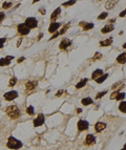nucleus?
Segmentation results:
<instances>
[{"mask_svg": "<svg viewBox=\"0 0 126 150\" xmlns=\"http://www.w3.org/2000/svg\"><path fill=\"white\" fill-rule=\"evenodd\" d=\"M18 97V93L17 91H9V93H6L4 94V99L6 100V101H13V100H15L16 98Z\"/></svg>", "mask_w": 126, "mask_h": 150, "instance_id": "obj_6", "label": "nucleus"}, {"mask_svg": "<svg viewBox=\"0 0 126 150\" xmlns=\"http://www.w3.org/2000/svg\"><path fill=\"white\" fill-rule=\"evenodd\" d=\"M115 30V27H114V25H110V24H107V25H105L103 28L101 30V31L103 34H107V33H109V31H112Z\"/></svg>", "mask_w": 126, "mask_h": 150, "instance_id": "obj_15", "label": "nucleus"}, {"mask_svg": "<svg viewBox=\"0 0 126 150\" xmlns=\"http://www.w3.org/2000/svg\"><path fill=\"white\" fill-rule=\"evenodd\" d=\"M61 25L60 23L58 22H52L51 25H49V28H48V31L49 33H54V31H56L58 28H59V26Z\"/></svg>", "mask_w": 126, "mask_h": 150, "instance_id": "obj_13", "label": "nucleus"}, {"mask_svg": "<svg viewBox=\"0 0 126 150\" xmlns=\"http://www.w3.org/2000/svg\"><path fill=\"white\" fill-rule=\"evenodd\" d=\"M70 45H72V41H70L69 39L65 38V39H63V40L60 42L59 48H60V49H66L67 47H69Z\"/></svg>", "mask_w": 126, "mask_h": 150, "instance_id": "obj_5", "label": "nucleus"}, {"mask_svg": "<svg viewBox=\"0 0 126 150\" xmlns=\"http://www.w3.org/2000/svg\"><path fill=\"white\" fill-rule=\"evenodd\" d=\"M42 36H43V34H40V36H39V37H38V40H40V39L42 38Z\"/></svg>", "mask_w": 126, "mask_h": 150, "instance_id": "obj_45", "label": "nucleus"}, {"mask_svg": "<svg viewBox=\"0 0 126 150\" xmlns=\"http://www.w3.org/2000/svg\"><path fill=\"white\" fill-rule=\"evenodd\" d=\"M96 143V139L93 134H87L86 135V139H85V145H93V144Z\"/></svg>", "mask_w": 126, "mask_h": 150, "instance_id": "obj_11", "label": "nucleus"}, {"mask_svg": "<svg viewBox=\"0 0 126 150\" xmlns=\"http://www.w3.org/2000/svg\"><path fill=\"white\" fill-rule=\"evenodd\" d=\"M89 124L87 121H84V120H80L78 122V130L79 131H84L86 129H88Z\"/></svg>", "mask_w": 126, "mask_h": 150, "instance_id": "obj_4", "label": "nucleus"}, {"mask_svg": "<svg viewBox=\"0 0 126 150\" xmlns=\"http://www.w3.org/2000/svg\"><path fill=\"white\" fill-rule=\"evenodd\" d=\"M107 77H108V75H107V73H105V75H101L100 76V77H98L96 79V81H97V83H102V82H104L105 80H106L107 79Z\"/></svg>", "mask_w": 126, "mask_h": 150, "instance_id": "obj_20", "label": "nucleus"}, {"mask_svg": "<svg viewBox=\"0 0 126 150\" xmlns=\"http://www.w3.org/2000/svg\"><path fill=\"white\" fill-rule=\"evenodd\" d=\"M119 109H120L122 112H126V102H125V101H122V102L120 103Z\"/></svg>", "mask_w": 126, "mask_h": 150, "instance_id": "obj_24", "label": "nucleus"}, {"mask_svg": "<svg viewBox=\"0 0 126 150\" xmlns=\"http://www.w3.org/2000/svg\"><path fill=\"white\" fill-rule=\"evenodd\" d=\"M21 42H22V39H18V42H17V47H19L20 46V43H21Z\"/></svg>", "mask_w": 126, "mask_h": 150, "instance_id": "obj_39", "label": "nucleus"}, {"mask_svg": "<svg viewBox=\"0 0 126 150\" xmlns=\"http://www.w3.org/2000/svg\"><path fill=\"white\" fill-rule=\"evenodd\" d=\"M16 82H17V79H16L15 77H13V78L10 80L9 86H10V87H13V86H14V85H16Z\"/></svg>", "mask_w": 126, "mask_h": 150, "instance_id": "obj_28", "label": "nucleus"}, {"mask_svg": "<svg viewBox=\"0 0 126 150\" xmlns=\"http://www.w3.org/2000/svg\"><path fill=\"white\" fill-rule=\"evenodd\" d=\"M81 103H82L84 106H87V105H90V104H93L94 103V101L91 100L90 98H84L82 101H81Z\"/></svg>", "mask_w": 126, "mask_h": 150, "instance_id": "obj_21", "label": "nucleus"}, {"mask_svg": "<svg viewBox=\"0 0 126 150\" xmlns=\"http://www.w3.org/2000/svg\"><path fill=\"white\" fill-rule=\"evenodd\" d=\"M99 1H100V0H99Z\"/></svg>", "mask_w": 126, "mask_h": 150, "instance_id": "obj_48", "label": "nucleus"}, {"mask_svg": "<svg viewBox=\"0 0 126 150\" xmlns=\"http://www.w3.org/2000/svg\"><path fill=\"white\" fill-rule=\"evenodd\" d=\"M37 19L36 18H33V17H30V18H27V19L25 20V23L24 24L27 26L30 30H32V28H35L36 26H37Z\"/></svg>", "mask_w": 126, "mask_h": 150, "instance_id": "obj_3", "label": "nucleus"}, {"mask_svg": "<svg viewBox=\"0 0 126 150\" xmlns=\"http://www.w3.org/2000/svg\"><path fill=\"white\" fill-rule=\"evenodd\" d=\"M44 124V115L43 114H38V117L34 120V126L35 127H39V126Z\"/></svg>", "mask_w": 126, "mask_h": 150, "instance_id": "obj_8", "label": "nucleus"}, {"mask_svg": "<svg viewBox=\"0 0 126 150\" xmlns=\"http://www.w3.org/2000/svg\"><path fill=\"white\" fill-rule=\"evenodd\" d=\"M112 43V38H108L104 41H100V45L101 46H109Z\"/></svg>", "mask_w": 126, "mask_h": 150, "instance_id": "obj_19", "label": "nucleus"}, {"mask_svg": "<svg viewBox=\"0 0 126 150\" xmlns=\"http://www.w3.org/2000/svg\"><path fill=\"white\" fill-rule=\"evenodd\" d=\"M59 35H60V34H59V33H55V35H54V36H52L51 40H52V39H55V38H57V37H58V36H59Z\"/></svg>", "mask_w": 126, "mask_h": 150, "instance_id": "obj_38", "label": "nucleus"}, {"mask_svg": "<svg viewBox=\"0 0 126 150\" xmlns=\"http://www.w3.org/2000/svg\"><path fill=\"white\" fill-rule=\"evenodd\" d=\"M118 1H119V0H108V1L106 2V4H105V7H106L107 10H111L112 7H114V5L118 3Z\"/></svg>", "mask_w": 126, "mask_h": 150, "instance_id": "obj_14", "label": "nucleus"}, {"mask_svg": "<svg viewBox=\"0 0 126 150\" xmlns=\"http://www.w3.org/2000/svg\"><path fill=\"white\" fill-rule=\"evenodd\" d=\"M101 75H103V70L102 69H97V70H94V72H93V75H91V78L94 79V80H96L98 77H100Z\"/></svg>", "mask_w": 126, "mask_h": 150, "instance_id": "obj_18", "label": "nucleus"}, {"mask_svg": "<svg viewBox=\"0 0 126 150\" xmlns=\"http://www.w3.org/2000/svg\"><path fill=\"white\" fill-rule=\"evenodd\" d=\"M60 13H61V9H60V7H58V9H57V10H55V12L52 14V16H51V20L52 21V22H54V21L58 18V16H59Z\"/></svg>", "mask_w": 126, "mask_h": 150, "instance_id": "obj_16", "label": "nucleus"}, {"mask_svg": "<svg viewBox=\"0 0 126 150\" xmlns=\"http://www.w3.org/2000/svg\"><path fill=\"white\" fill-rule=\"evenodd\" d=\"M82 26H83V31H88L94 28V23H84V25Z\"/></svg>", "mask_w": 126, "mask_h": 150, "instance_id": "obj_23", "label": "nucleus"}, {"mask_svg": "<svg viewBox=\"0 0 126 150\" xmlns=\"http://www.w3.org/2000/svg\"><path fill=\"white\" fill-rule=\"evenodd\" d=\"M5 18V15H4V13H0V21H2Z\"/></svg>", "mask_w": 126, "mask_h": 150, "instance_id": "obj_36", "label": "nucleus"}, {"mask_svg": "<svg viewBox=\"0 0 126 150\" xmlns=\"http://www.w3.org/2000/svg\"><path fill=\"white\" fill-rule=\"evenodd\" d=\"M30 28L26 26L24 23H21V24L18 25V31L21 34V35H27L28 33H30Z\"/></svg>", "mask_w": 126, "mask_h": 150, "instance_id": "obj_7", "label": "nucleus"}, {"mask_svg": "<svg viewBox=\"0 0 126 150\" xmlns=\"http://www.w3.org/2000/svg\"><path fill=\"white\" fill-rule=\"evenodd\" d=\"M22 61H24V57H21V58H19V59H18V63H20V62H22Z\"/></svg>", "mask_w": 126, "mask_h": 150, "instance_id": "obj_40", "label": "nucleus"}, {"mask_svg": "<svg viewBox=\"0 0 126 150\" xmlns=\"http://www.w3.org/2000/svg\"><path fill=\"white\" fill-rule=\"evenodd\" d=\"M39 0H33V3H36V2H38Z\"/></svg>", "mask_w": 126, "mask_h": 150, "instance_id": "obj_46", "label": "nucleus"}, {"mask_svg": "<svg viewBox=\"0 0 126 150\" xmlns=\"http://www.w3.org/2000/svg\"><path fill=\"white\" fill-rule=\"evenodd\" d=\"M105 128H106V124H105V123H102V122H98L96 125H94V130H96L97 132H101V131H103Z\"/></svg>", "mask_w": 126, "mask_h": 150, "instance_id": "obj_10", "label": "nucleus"}, {"mask_svg": "<svg viewBox=\"0 0 126 150\" xmlns=\"http://www.w3.org/2000/svg\"><path fill=\"white\" fill-rule=\"evenodd\" d=\"M86 83H87V79H83L82 81H80V82H79L77 85H76V87H77V88H82V87L85 86Z\"/></svg>", "mask_w": 126, "mask_h": 150, "instance_id": "obj_22", "label": "nucleus"}, {"mask_svg": "<svg viewBox=\"0 0 126 150\" xmlns=\"http://www.w3.org/2000/svg\"><path fill=\"white\" fill-rule=\"evenodd\" d=\"M124 98H125V93H117V94H116V97H115V99L118 100V101L123 100Z\"/></svg>", "mask_w": 126, "mask_h": 150, "instance_id": "obj_25", "label": "nucleus"}, {"mask_svg": "<svg viewBox=\"0 0 126 150\" xmlns=\"http://www.w3.org/2000/svg\"><path fill=\"white\" fill-rule=\"evenodd\" d=\"M26 112H27L28 114L33 115L34 114V107L33 106H28L27 108H26Z\"/></svg>", "mask_w": 126, "mask_h": 150, "instance_id": "obj_30", "label": "nucleus"}, {"mask_svg": "<svg viewBox=\"0 0 126 150\" xmlns=\"http://www.w3.org/2000/svg\"><path fill=\"white\" fill-rule=\"evenodd\" d=\"M12 2H4L3 4H2V7H3L4 10H7V9H10L12 7Z\"/></svg>", "mask_w": 126, "mask_h": 150, "instance_id": "obj_27", "label": "nucleus"}, {"mask_svg": "<svg viewBox=\"0 0 126 150\" xmlns=\"http://www.w3.org/2000/svg\"><path fill=\"white\" fill-rule=\"evenodd\" d=\"M122 150H125V148H123V149H122Z\"/></svg>", "mask_w": 126, "mask_h": 150, "instance_id": "obj_47", "label": "nucleus"}, {"mask_svg": "<svg viewBox=\"0 0 126 150\" xmlns=\"http://www.w3.org/2000/svg\"><path fill=\"white\" fill-rule=\"evenodd\" d=\"M116 94H117V91H116V93H112V94H111V96H110V99H115Z\"/></svg>", "mask_w": 126, "mask_h": 150, "instance_id": "obj_42", "label": "nucleus"}, {"mask_svg": "<svg viewBox=\"0 0 126 150\" xmlns=\"http://www.w3.org/2000/svg\"><path fill=\"white\" fill-rule=\"evenodd\" d=\"M68 27H69V24H66V25H65V26H64V27H63V28H62V30H61V31H60V33H59V34H60V35H62V34H64V33H65V31H66V30H67V28H68Z\"/></svg>", "mask_w": 126, "mask_h": 150, "instance_id": "obj_32", "label": "nucleus"}, {"mask_svg": "<svg viewBox=\"0 0 126 150\" xmlns=\"http://www.w3.org/2000/svg\"><path fill=\"white\" fill-rule=\"evenodd\" d=\"M37 81H28V82H26L25 83V87L27 90H33V89H35L36 88V86H37Z\"/></svg>", "mask_w": 126, "mask_h": 150, "instance_id": "obj_12", "label": "nucleus"}, {"mask_svg": "<svg viewBox=\"0 0 126 150\" xmlns=\"http://www.w3.org/2000/svg\"><path fill=\"white\" fill-rule=\"evenodd\" d=\"M101 57H102V55L100 54V52H96V54H94V60H99Z\"/></svg>", "mask_w": 126, "mask_h": 150, "instance_id": "obj_33", "label": "nucleus"}, {"mask_svg": "<svg viewBox=\"0 0 126 150\" xmlns=\"http://www.w3.org/2000/svg\"><path fill=\"white\" fill-rule=\"evenodd\" d=\"M125 13H126L125 10H123V12L120 14V17H121V18H123V17H124V16H125Z\"/></svg>", "mask_w": 126, "mask_h": 150, "instance_id": "obj_41", "label": "nucleus"}, {"mask_svg": "<svg viewBox=\"0 0 126 150\" xmlns=\"http://www.w3.org/2000/svg\"><path fill=\"white\" fill-rule=\"evenodd\" d=\"M7 147H9L10 149H14V150H17L22 147V143H21L20 141H18L17 139L13 138V136H10L9 140H7Z\"/></svg>", "mask_w": 126, "mask_h": 150, "instance_id": "obj_2", "label": "nucleus"}, {"mask_svg": "<svg viewBox=\"0 0 126 150\" xmlns=\"http://www.w3.org/2000/svg\"><path fill=\"white\" fill-rule=\"evenodd\" d=\"M40 13H41V14H45V10H40Z\"/></svg>", "mask_w": 126, "mask_h": 150, "instance_id": "obj_44", "label": "nucleus"}, {"mask_svg": "<svg viewBox=\"0 0 126 150\" xmlns=\"http://www.w3.org/2000/svg\"><path fill=\"white\" fill-rule=\"evenodd\" d=\"M108 16V14H107L106 12H104V13H102V14H100L99 15V17H98V19L99 20H103V19H105V18Z\"/></svg>", "mask_w": 126, "mask_h": 150, "instance_id": "obj_29", "label": "nucleus"}, {"mask_svg": "<svg viewBox=\"0 0 126 150\" xmlns=\"http://www.w3.org/2000/svg\"><path fill=\"white\" fill-rule=\"evenodd\" d=\"M106 93H107L106 90H105V91H101V93H98V94H97V96H96V99H101L102 97H103V96H105V94H106Z\"/></svg>", "mask_w": 126, "mask_h": 150, "instance_id": "obj_31", "label": "nucleus"}, {"mask_svg": "<svg viewBox=\"0 0 126 150\" xmlns=\"http://www.w3.org/2000/svg\"><path fill=\"white\" fill-rule=\"evenodd\" d=\"M6 114L9 115L10 119H14V120H15V119H18V118L20 117L21 112H20V110L18 109L17 106L13 105V106L7 107V109H6Z\"/></svg>", "mask_w": 126, "mask_h": 150, "instance_id": "obj_1", "label": "nucleus"}, {"mask_svg": "<svg viewBox=\"0 0 126 150\" xmlns=\"http://www.w3.org/2000/svg\"><path fill=\"white\" fill-rule=\"evenodd\" d=\"M125 61H126V54H125V52L121 54L120 56L117 58V62L120 63V64H124Z\"/></svg>", "mask_w": 126, "mask_h": 150, "instance_id": "obj_17", "label": "nucleus"}, {"mask_svg": "<svg viewBox=\"0 0 126 150\" xmlns=\"http://www.w3.org/2000/svg\"><path fill=\"white\" fill-rule=\"evenodd\" d=\"M6 41V39L5 38H1L0 39V49L2 48V47H3V45H4V42Z\"/></svg>", "mask_w": 126, "mask_h": 150, "instance_id": "obj_34", "label": "nucleus"}, {"mask_svg": "<svg viewBox=\"0 0 126 150\" xmlns=\"http://www.w3.org/2000/svg\"><path fill=\"white\" fill-rule=\"evenodd\" d=\"M121 86H123V84L119 82V83H116L115 85H112V89H116V88H118V87H121Z\"/></svg>", "mask_w": 126, "mask_h": 150, "instance_id": "obj_35", "label": "nucleus"}, {"mask_svg": "<svg viewBox=\"0 0 126 150\" xmlns=\"http://www.w3.org/2000/svg\"><path fill=\"white\" fill-rule=\"evenodd\" d=\"M14 59V57L12 56H7L3 58V59H0V66H6V65H10V60Z\"/></svg>", "mask_w": 126, "mask_h": 150, "instance_id": "obj_9", "label": "nucleus"}, {"mask_svg": "<svg viewBox=\"0 0 126 150\" xmlns=\"http://www.w3.org/2000/svg\"><path fill=\"white\" fill-rule=\"evenodd\" d=\"M63 93H65V91H64V90H59V91H58V93H57L56 97H60V96H61V94H62Z\"/></svg>", "mask_w": 126, "mask_h": 150, "instance_id": "obj_37", "label": "nucleus"}, {"mask_svg": "<svg viewBox=\"0 0 126 150\" xmlns=\"http://www.w3.org/2000/svg\"><path fill=\"white\" fill-rule=\"evenodd\" d=\"M77 112H79V114H81V112H82V109L78 108V109H77Z\"/></svg>", "mask_w": 126, "mask_h": 150, "instance_id": "obj_43", "label": "nucleus"}, {"mask_svg": "<svg viewBox=\"0 0 126 150\" xmlns=\"http://www.w3.org/2000/svg\"><path fill=\"white\" fill-rule=\"evenodd\" d=\"M75 3H76V0H69V1H67V2H64V3H63V6L64 7L72 6V5H74Z\"/></svg>", "mask_w": 126, "mask_h": 150, "instance_id": "obj_26", "label": "nucleus"}]
</instances>
